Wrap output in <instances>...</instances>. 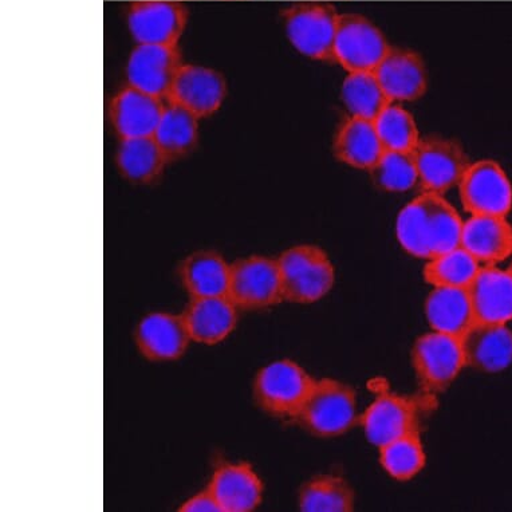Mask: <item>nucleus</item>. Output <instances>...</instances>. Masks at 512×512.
I'll list each match as a JSON object with an SVG mask.
<instances>
[{
    "label": "nucleus",
    "mask_w": 512,
    "mask_h": 512,
    "mask_svg": "<svg viewBox=\"0 0 512 512\" xmlns=\"http://www.w3.org/2000/svg\"><path fill=\"white\" fill-rule=\"evenodd\" d=\"M463 220L444 195L421 192L400 211L396 236L413 258L429 259L460 246Z\"/></svg>",
    "instance_id": "f257e3e1"
},
{
    "label": "nucleus",
    "mask_w": 512,
    "mask_h": 512,
    "mask_svg": "<svg viewBox=\"0 0 512 512\" xmlns=\"http://www.w3.org/2000/svg\"><path fill=\"white\" fill-rule=\"evenodd\" d=\"M357 395L353 387L334 378L315 382L295 421L310 435L333 439L358 423Z\"/></svg>",
    "instance_id": "f03ea898"
},
{
    "label": "nucleus",
    "mask_w": 512,
    "mask_h": 512,
    "mask_svg": "<svg viewBox=\"0 0 512 512\" xmlns=\"http://www.w3.org/2000/svg\"><path fill=\"white\" fill-rule=\"evenodd\" d=\"M283 301L309 305L321 301L333 289L336 270L329 255L314 244H299L278 258Z\"/></svg>",
    "instance_id": "7ed1b4c3"
},
{
    "label": "nucleus",
    "mask_w": 512,
    "mask_h": 512,
    "mask_svg": "<svg viewBox=\"0 0 512 512\" xmlns=\"http://www.w3.org/2000/svg\"><path fill=\"white\" fill-rule=\"evenodd\" d=\"M313 377L297 362H271L256 373L254 400L267 415L278 419H295L313 391Z\"/></svg>",
    "instance_id": "20e7f679"
},
{
    "label": "nucleus",
    "mask_w": 512,
    "mask_h": 512,
    "mask_svg": "<svg viewBox=\"0 0 512 512\" xmlns=\"http://www.w3.org/2000/svg\"><path fill=\"white\" fill-rule=\"evenodd\" d=\"M338 19L340 14L332 5L314 0L297 3L283 11V23L291 45L317 62L334 63Z\"/></svg>",
    "instance_id": "39448f33"
},
{
    "label": "nucleus",
    "mask_w": 512,
    "mask_h": 512,
    "mask_svg": "<svg viewBox=\"0 0 512 512\" xmlns=\"http://www.w3.org/2000/svg\"><path fill=\"white\" fill-rule=\"evenodd\" d=\"M411 364L424 392H445L466 368L462 340L435 330L425 333L412 346Z\"/></svg>",
    "instance_id": "423d86ee"
},
{
    "label": "nucleus",
    "mask_w": 512,
    "mask_h": 512,
    "mask_svg": "<svg viewBox=\"0 0 512 512\" xmlns=\"http://www.w3.org/2000/svg\"><path fill=\"white\" fill-rule=\"evenodd\" d=\"M227 297L240 310L269 309L283 302L278 259L252 255L232 263Z\"/></svg>",
    "instance_id": "0eeeda50"
},
{
    "label": "nucleus",
    "mask_w": 512,
    "mask_h": 512,
    "mask_svg": "<svg viewBox=\"0 0 512 512\" xmlns=\"http://www.w3.org/2000/svg\"><path fill=\"white\" fill-rule=\"evenodd\" d=\"M389 49L384 33L370 19L360 14H340L334 62L346 72H374Z\"/></svg>",
    "instance_id": "6e6552de"
},
{
    "label": "nucleus",
    "mask_w": 512,
    "mask_h": 512,
    "mask_svg": "<svg viewBox=\"0 0 512 512\" xmlns=\"http://www.w3.org/2000/svg\"><path fill=\"white\" fill-rule=\"evenodd\" d=\"M413 155L420 188L432 194L444 195L458 187L471 164L459 141L440 135L421 137Z\"/></svg>",
    "instance_id": "1a4fd4ad"
},
{
    "label": "nucleus",
    "mask_w": 512,
    "mask_h": 512,
    "mask_svg": "<svg viewBox=\"0 0 512 512\" xmlns=\"http://www.w3.org/2000/svg\"><path fill=\"white\" fill-rule=\"evenodd\" d=\"M460 202L470 215L506 216L512 208L510 177L498 161L471 163L459 185Z\"/></svg>",
    "instance_id": "9d476101"
},
{
    "label": "nucleus",
    "mask_w": 512,
    "mask_h": 512,
    "mask_svg": "<svg viewBox=\"0 0 512 512\" xmlns=\"http://www.w3.org/2000/svg\"><path fill=\"white\" fill-rule=\"evenodd\" d=\"M126 21L137 43L179 46L188 11L183 3L172 0H140L129 6Z\"/></svg>",
    "instance_id": "9b49d317"
},
{
    "label": "nucleus",
    "mask_w": 512,
    "mask_h": 512,
    "mask_svg": "<svg viewBox=\"0 0 512 512\" xmlns=\"http://www.w3.org/2000/svg\"><path fill=\"white\" fill-rule=\"evenodd\" d=\"M358 423L369 443L380 448L399 437L420 433L419 408L407 396L382 392L368 405Z\"/></svg>",
    "instance_id": "f8f14e48"
},
{
    "label": "nucleus",
    "mask_w": 512,
    "mask_h": 512,
    "mask_svg": "<svg viewBox=\"0 0 512 512\" xmlns=\"http://www.w3.org/2000/svg\"><path fill=\"white\" fill-rule=\"evenodd\" d=\"M183 63L179 46L137 43L126 63V84L167 100Z\"/></svg>",
    "instance_id": "ddd939ff"
},
{
    "label": "nucleus",
    "mask_w": 512,
    "mask_h": 512,
    "mask_svg": "<svg viewBox=\"0 0 512 512\" xmlns=\"http://www.w3.org/2000/svg\"><path fill=\"white\" fill-rule=\"evenodd\" d=\"M226 96L227 82L222 73L207 66L183 63L167 100L183 106L202 120L214 116L222 108Z\"/></svg>",
    "instance_id": "4468645a"
},
{
    "label": "nucleus",
    "mask_w": 512,
    "mask_h": 512,
    "mask_svg": "<svg viewBox=\"0 0 512 512\" xmlns=\"http://www.w3.org/2000/svg\"><path fill=\"white\" fill-rule=\"evenodd\" d=\"M165 101L126 84L109 102L108 116L114 132L120 140L153 136L163 116Z\"/></svg>",
    "instance_id": "2eb2a0df"
},
{
    "label": "nucleus",
    "mask_w": 512,
    "mask_h": 512,
    "mask_svg": "<svg viewBox=\"0 0 512 512\" xmlns=\"http://www.w3.org/2000/svg\"><path fill=\"white\" fill-rule=\"evenodd\" d=\"M389 101L415 102L428 90V69L424 58L408 47L391 46L374 70Z\"/></svg>",
    "instance_id": "dca6fc26"
},
{
    "label": "nucleus",
    "mask_w": 512,
    "mask_h": 512,
    "mask_svg": "<svg viewBox=\"0 0 512 512\" xmlns=\"http://www.w3.org/2000/svg\"><path fill=\"white\" fill-rule=\"evenodd\" d=\"M466 366L482 373H499L512 364V330L507 324L474 322L460 337Z\"/></svg>",
    "instance_id": "f3484780"
},
{
    "label": "nucleus",
    "mask_w": 512,
    "mask_h": 512,
    "mask_svg": "<svg viewBox=\"0 0 512 512\" xmlns=\"http://www.w3.org/2000/svg\"><path fill=\"white\" fill-rule=\"evenodd\" d=\"M135 342L149 361H176L187 352L191 337L181 315L152 313L141 319Z\"/></svg>",
    "instance_id": "a211bd4d"
},
{
    "label": "nucleus",
    "mask_w": 512,
    "mask_h": 512,
    "mask_svg": "<svg viewBox=\"0 0 512 512\" xmlns=\"http://www.w3.org/2000/svg\"><path fill=\"white\" fill-rule=\"evenodd\" d=\"M238 310L227 295L191 298L181 313V318L191 341L218 345L234 332L238 322Z\"/></svg>",
    "instance_id": "6ab92c4d"
},
{
    "label": "nucleus",
    "mask_w": 512,
    "mask_h": 512,
    "mask_svg": "<svg viewBox=\"0 0 512 512\" xmlns=\"http://www.w3.org/2000/svg\"><path fill=\"white\" fill-rule=\"evenodd\" d=\"M475 322L508 324L512 321V274L496 265L480 267L467 287Z\"/></svg>",
    "instance_id": "aec40b11"
},
{
    "label": "nucleus",
    "mask_w": 512,
    "mask_h": 512,
    "mask_svg": "<svg viewBox=\"0 0 512 512\" xmlns=\"http://www.w3.org/2000/svg\"><path fill=\"white\" fill-rule=\"evenodd\" d=\"M208 490L218 500L222 512H250L263 499V483L248 463H226L216 468Z\"/></svg>",
    "instance_id": "412c9836"
},
{
    "label": "nucleus",
    "mask_w": 512,
    "mask_h": 512,
    "mask_svg": "<svg viewBox=\"0 0 512 512\" xmlns=\"http://www.w3.org/2000/svg\"><path fill=\"white\" fill-rule=\"evenodd\" d=\"M384 152L374 121L349 114L338 125L333 139V153L340 163L370 172Z\"/></svg>",
    "instance_id": "4be33fe9"
},
{
    "label": "nucleus",
    "mask_w": 512,
    "mask_h": 512,
    "mask_svg": "<svg viewBox=\"0 0 512 512\" xmlns=\"http://www.w3.org/2000/svg\"><path fill=\"white\" fill-rule=\"evenodd\" d=\"M460 246L484 266L498 265L512 256V226L504 216L471 215L463 222Z\"/></svg>",
    "instance_id": "5701e85b"
},
{
    "label": "nucleus",
    "mask_w": 512,
    "mask_h": 512,
    "mask_svg": "<svg viewBox=\"0 0 512 512\" xmlns=\"http://www.w3.org/2000/svg\"><path fill=\"white\" fill-rule=\"evenodd\" d=\"M231 265L219 252L202 250L185 256L179 278L191 298L223 297L230 286Z\"/></svg>",
    "instance_id": "b1692460"
},
{
    "label": "nucleus",
    "mask_w": 512,
    "mask_h": 512,
    "mask_svg": "<svg viewBox=\"0 0 512 512\" xmlns=\"http://www.w3.org/2000/svg\"><path fill=\"white\" fill-rule=\"evenodd\" d=\"M424 311L432 330L451 336L462 337L475 322L467 289L433 287L425 299Z\"/></svg>",
    "instance_id": "393cba45"
},
{
    "label": "nucleus",
    "mask_w": 512,
    "mask_h": 512,
    "mask_svg": "<svg viewBox=\"0 0 512 512\" xmlns=\"http://www.w3.org/2000/svg\"><path fill=\"white\" fill-rule=\"evenodd\" d=\"M199 121L194 113L172 101H165L153 139L159 144L168 163L184 159L194 151L199 141Z\"/></svg>",
    "instance_id": "a878e982"
},
{
    "label": "nucleus",
    "mask_w": 512,
    "mask_h": 512,
    "mask_svg": "<svg viewBox=\"0 0 512 512\" xmlns=\"http://www.w3.org/2000/svg\"><path fill=\"white\" fill-rule=\"evenodd\" d=\"M116 164L125 180L147 185L159 180L169 163L159 144L149 136L120 140Z\"/></svg>",
    "instance_id": "bb28decb"
},
{
    "label": "nucleus",
    "mask_w": 512,
    "mask_h": 512,
    "mask_svg": "<svg viewBox=\"0 0 512 512\" xmlns=\"http://www.w3.org/2000/svg\"><path fill=\"white\" fill-rule=\"evenodd\" d=\"M356 495L348 480L338 475H317L302 484L298 504L305 512H350Z\"/></svg>",
    "instance_id": "cd10ccee"
},
{
    "label": "nucleus",
    "mask_w": 512,
    "mask_h": 512,
    "mask_svg": "<svg viewBox=\"0 0 512 512\" xmlns=\"http://www.w3.org/2000/svg\"><path fill=\"white\" fill-rule=\"evenodd\" d=\"M480 263L462 246L437 255L425 263L424 281L432 287L467 289L478 274Z\"/></svg>",
    "instance_id": "c85d7f7f"
},
{
    "label": "nucleus",
    "mask_w": 512,
    "mask_h": 512,
    "mask_svg": "<svg viewBox=\"0 0 512 512\" xmlns=\"http://www.w3.org/2000/svg\"><path fill=\"white\" fill-rule=\"evenodd\" d=\"M341 98L350 116L374 121L391 101L374 72L348 73L342 84Z\"/></svg>",
    "instance_id": "c756f323"
},
{
    "label": "nucleus",
    "mask_w": 512,
    "mask_h": 512,
    "mask_svg": "<svg viewBox=\"0 0 512 512\" xmlns=\"http://www.w3.org/2000/svg\"><path fill=\"white\" fill-rule=\"evenodd\" d=\"M378 450L382 470L399 482L416 478L427 464V454L420 433H411L389 441Z\"/></svg>",
    "instance_id": "7c9ffc66"
},
{
    "label": "nucleus",
    "mask_w": 512,
    "mask_h": 512,
    "mask_svg": "<svg viewBox=\"0 0 512 512\" xmlns=\"http://www.w3.org/2000/svg\"><path fill=\"white\" fill-rule=\"evenodd\" d=\"M385 151L415 152L421 136L413 114L391 102L374 120Z\"/></svg>",
    "instance_id": "2f4dec72"
},
{
    "label": "nucleus",
    "mask_w": 512,
    "mask_h": 512,
    "mask_svg": "<svg viewBox=\"0 0 512 512\" xmlns=\"http://www.w3.org/2000/svg\"><path fill=\"white\" fill-rule=\"evenodd\" d=\"M370 173L377 187L392 194H403L419 184L413 152L385 151Z\"/></svg>",
    "instance_id": "473e14b6"
},
{
    "label": "nucleus",
    "mask_w": 512,
    "mask_h": 512,
    "mask_svg": "<svg viewBox=\"0 0 512 512\" xmlns=\"http://www.w3.org/2000/svg\"><path fill=\"white\" fill-rule=\"evenodd\" d=\"M181 512H222V508H220L218 500L215 499V496L212 495L210 490H204L203 492H199L192 498L185 500L181 507L179 508Z\"/></svg>",
    "instance_id": "72a5a7b5"
},
{
    "label": "nucleus",
    "mask_w": 512,
    "mask_h": 512,
    "mask_svg": "<svg viewBox=\"0 0 512 512\" xmlns=\"http://www.w3.org/2000/svg\"><path fill=\"white\" fill-rule=\"evenodd\" d=\"M508 271H510V273L512 274V262H511L510 267H508Z\"/></svg>",
    "instance_id": "f704fd0d"
},
{
    "label": "nucleus",
    "mask_w": 512,
    "mask_h": 512,
    "mask_svg": "<svg viewBox=\"0 0 512 512\" xmlns=\"http://www.w3.org/2000/svg\"><path fill=\"white\" fill-rule=\"evenodd\" d=\"M314 2H321V0H314Z\"/></svg>",
    "instance_id": "c9c22d12"
}]
</instances>
